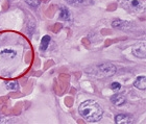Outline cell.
<instances>
[{"label":"cell","instance_id":"cell-11","mask_svg":"<svg viewBox=\"0 0 146 124\" xmlns=\"http://www.w3.org/2000/svg\"><path fill=\"white\" fill-rule=\"evenodd\" d=\"M51 41V38L49 36H44L42 38V41H41V50L42 51H45L46 49L48 48L49 43Z\"/></svg>","mask_w":146,"mask_h":124},{"label":"cell","instance_id":"cell-14","mask_svg":"<svg viewBox=\"0 0 146 124\" xmlns=\"http://www.w3.org/2000/svg\"><path fill=\"white\" fill-rule=\"evenodd\" d=\"M28 5H31V7H38L40 5L39 0H25Z\"/></svg>","mask_w":146,"mask_h":124},{"label":"cell","instance_id":"cell-3","mask_svg":"<svg viewBox=\"0 0 146 124\" xmlns=\"http://www.w3.org/2000/svg\"><path fill=\"white\" fill-rule=\"evenodd\" d=\"M96 69L98 70V72L101 73V75L104 76V77H111L116 73L117 69L116 67L113 65V64H101V65H98L96 67Z\"/></svg>","mask_w":146,"mask_h":124},{"label":"cell","instance_id":"cell-6","mask_svg":"<svg viewBox=\"0 0 146 124\" xmlns=\"http://www.w3.org/2000/svg\"><path fill=\"white\" fill-rule=\"evenodd\" d=\"M134 87L135 88L139 89V90L144 91V90L146 89V77L144 75L138 76L134 82Z\"/></svg>","mask_w":146,"mask_h":124},{"label":"cell","instance_id":"cell-13","mask_svg":"<svg viewBox=\"0 0 146 124\" xmlns=\"http://www.w3.org/2000/svg\"><path fill=\"white\" fill-rule=\"evenodd\" d=\"M126 23H125V21H123V20H115V21L112 22V26L114 28H121L123 25H125Z\"/></svg>","mask_w":146,"mask_h":124},{"label":"cell","instance_id":"cell-9","mask_svg":"<svg viewBox=\"0 0 146 124\" xmlns=\"http://www.w3.org/2000/svg\"><path fill=\"white\" fill-rule=\"evenodd\" d=\"M0 55L2 56V58H16V55H17V52L14 51L13 49H4V50H1L0 51Z\"/></svg>","mask_w":146,"mask_h":124},{"label":"cell","instance_id":"cell-10","mask_svg":"<svg viewBox=\"0 0 146 124\" xmlns=\"http://www.w3.org/2000/svg\"><path fill=\"white\" fill-rule=\"evenodd\" d=\"M5 87L9 91H18L19 84L17 80H7L5 82Z\"/></svg>","mask_w":146,"mask_h":124},{"label":"cell","instance_id":"cell-12","mask_svg":"<svg viewBox=\"0 0 146 124\" xmlns=\"http://www.w3.org/2000/svg\"><path fill=\"white\" fill-rule=\"evenodd\" d=\"M60 17H61V19L66 20V21L70 20V13H69V9H68L67 7H65V6L61 7V11H60Z\"/></svg>","mask_w":146,"mask_h":124},{"label":"cell","instance_id":"cell-1","mask_svg":"<svg viewBox=\"0 0 146 124\" xmlns=\"http://www.w3.org/2000/svg\"><path fill=\"white\" fill-rule=\"evenodd\" d=\"M79 115L88 122H98L104 117V109L94 100H87L79 105Z\"/></svg>","mask_w":146,"mask_h":124},{"label":"cell","instance_id":"cell-2","mask_svg":"<svg viewBox=\"0 0 146 124\" xmlns=\"http://www.w3.org/2000/svg\"><path fill=\"white\" fill-rule=\"evenodd\" d=\"M121 5L125 9L133 13H139L144 9L143 0H120Z\"/></svg>","mask_w":146,"mask_h":124},{"label":"cell","instance_id":"cell-15","mask_svg":"<svg viewBox=\"0 0 146 124\" xmlns=\"http://www.w3.org/2000/svg\"><path fill=\"white\" fill-rule=\"evenodd\" d=\"M121 85L119 84V82H112V85H111V89H112L113 91H120L121 90Z\"/></svg>","mask_w":146,"mask_h":124},{"label":"cell","instance_id":"cell-5","mask_svg":"<svg viewBox=\"0 0 146 124\" xmlns=\"http://www.w3.org/2000/svg\"><path fill=\"white\" fill-rule=\"evenodd\" d=\"M133 121L134 119L129 115H125V114H119L115 117L116 124H131L133 123Z\"/></svg>","mask_w":146,"mask_h":124},{"label":"cell","instance_id":"cell-4","mask_svg":"<svg viewBox=\"0 0 146 124\" xmlns=\"http://www.w3.org/2000/svg\"><path fill=\"white\" fill-rule=\"evenodd\" d=\"M131 52L137 58H146V43L142 41V42H138L137 44H135L131 49Z\"/></svg>","mask_w":146,"mask_h":124},{"label":"cell","instance_id":"cell-7","mask_svg":"<svg viewBox=\"0 0 146 124\" xmlns=\"http://www.w3.org/2000/svg\"><path fill=\"white\" fill-rule=\"evenodd\" d=\"M111 101L113 102V104H115L116 106H121L123 105L126 101L125 99V97L121 94H115V95H113V97L111 98Z\"/></svg>","mask_w":146,"mask_h":124},{"label":"cell","instance_id":"cell-8","mask_svg":"<svg viewBox=\"0 0 146 124\" xmlns=\"http://www.w3.org/2000/svg\"><path fill=\"white\" fill-rule=\"evenodd\" d=\"M68 4L73 6H79V5H88L92 3V0H66Z\"/></svg>","mask_w":146,"mask_h":124}]
</instances>
